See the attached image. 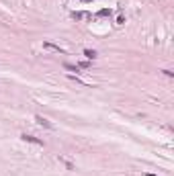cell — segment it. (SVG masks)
<instances>
[{
  "label": "cell",
  "mask_w": 174,
  "mask_h": 176,
  "mask_svg": "<svg viewBox=\"0 0 174 176\" xmlns=\"http://www.w3.org/2000/svg\"><path fill=\"white\" fill-rule=\"evenodd\" d=\"M20 139H23V141H27V143H35V145H43V141H41V139H37L35 135H27V133H23V135H20Z\"/></svg>",
  "instance_id": "obj_2"
},
{
  "label": "cell",
  "mask_w": 174,
  "mask_h": 176,
  "mask_svg": "<svg viewBox=\"0 0 174 176\" xmlns=\"http://www.w3.org/2000/svg\"><path fill=\"white\" fill-rule=\"evenodd\" d=\"M59 162H61L63 166H66L68 170H74V164H72V162H68V160H63V158H59Z\"/></svg>",
  "instance_id": "obj_6"
},
{
  "label": "cell",
  "mask_w": 174,
  "mask_h": 176,
  "mask_svg": "<svg viewBox=\"0 0 174 176\" xmlns=\"http://www.w3.org/2000/svg\"><path fill=\"white\" fill-rule=\"evenodd\" d=\"M35 121H37V125H41V127H47V129H53V123H51V121H47L45 117H41V115H35Z\"/></svg>",
  "instance_id": "obj_1"
},
{
  "label": "cell",
  "mask_w": 174,
  "mask_h": 176,
  "mask_svg": "<svg viewBox=\"0 0 174 176\" xmlns=\"http://www.w3.org/2000/svg\"><path fill=\"white\" fill-rule=\"evenodd\" d=\"M72 16H74V18L78 20V18H88L90 14H88V12H72Z\"/></svg>",
  "instance_id": "obj_5"
},
{
  "label": "cell",
  "mask_w": 174,
  "mask_h": 176,
  "mask_svg": "<svg viewBox=\"0 0 174 176\" xmlns=\"http://www.w3.org/2000/svg\"><path fill=\"white\" fill-rule=\"evenodd\" d=\"M164 74H166L168 78H172V76H174V72H172V70H164Z\"/></svg>",
  "instance_id": "obj_10"
},
{
  "label": "cell",
  "mask_w": 174,
  "mask_h": 176,
  "mask_svg": "<svg viewBox=\"0 0 174 176\" xmlns=\"http://www.w3.org/2000/svg\"><path fill=\"white\" fill-rule=\"evenodd\" d=\"M82 2H92V0H82Z\"/></svg>",
  "instance_id": "obj_11"
},
{
  "label": "cell",
  "mask_w": 174,
  "mask_h": 176,
  "mask_svg": "<svg viewBox=\"0 0 174 176\" xmlns=\"http://www.w3.org/2000/svg\"><path fill=\"white\" fill-rule=\"evenodd\" d=\"M84 55H86V59H88V61H90V59H96V57H98V53H96L94 49H84Z\"/></svg>",
  "instance_id": "obj_4"
},
{
  "label": "cell",
  "mask_w": 174,
  "mask_h": 176,
  "mask_svg": "<svg viewBox=\"0 0 174 176\" xmlns=\"http://www.w3.org/2000/svg\"><path fill=\"white\" fill-rule=\"evenodd\" d=\"M78 68H84V70H88V68H90V61H80V63H78Z\"/></svg>",
  "instance_id": "obj_8"
},
{
  "label": "cell",
  "mask_w": 174,
  "mask_h": 176,
  "mask_svg": "<svg viewBox=\"0 0 174 176\" xmlns=\"http://www.w3.org/2000/svg\"><path fill=\"white\" fill-rule=\"evenodd\" d=\"M98 14H100V16H108V14H111V10H108V8H102Z\"/></svg>",
  "instance_id": "obj_9"
},
{
  "label": "cell",
  "mask_w": 174,
  "mask_h": 176,
  "mask_svg": "<svg viewBox=\"0 0 174 176\" xmlns=\"http://www.w3.org/2000/svg\"><path fill=\"white\" fill-rule=\"evenodd\" d=\"M63 68L70 70V72H78V65H72V63H63Z\"/></svg>",
  "instance_id": "obj_7"
},
{
  "label": "cell",
  "mask_w": 174,
  "mask_h": 176,
  "mask_svg": "<svg viewBox=\"0 0 174 176\" xmlns=\"http://www.w3.org/2000/svg\"><path fill=\"white\" fill-rule=\"evenodd\" d=\"M145 176H156V174H145Z\"/></svg>",
  "instance_id": "obj_12"
},
{
  "label": "cell",
  "mask_w": 174,
  "mask_h": 176,
  "mask_svg": "<svg viewBox=\"0 0 174 176\" xmlns=\"http://www.w3.org/2000/svg\"><path fill=\"white\" fill-rule=\"evenodd\" d=\"M43 47H45V49H51V51H55V53H63V49H61L59 45H53V43H49V41L43 43Z\"/></svg>",
  "instance_id": "obj_3"
}]
</instances>
